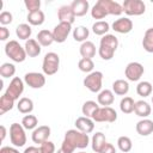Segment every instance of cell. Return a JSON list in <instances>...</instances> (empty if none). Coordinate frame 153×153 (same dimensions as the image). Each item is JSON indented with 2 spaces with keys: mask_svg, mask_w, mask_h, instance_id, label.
Listing matches in <instances>:
<instances>
[{
  "mask_svg": "<svg viewBox=\"0 0 153 153\" xmlns=\"http://www.w3.org/2000/svg\"><path fill=\"white\" fill-rule=\"evenodd\" d=\"M16 74V66L10 62H5L0 67V75L2 78H12ZM14 78V76H13Z\"/></svg>",
  "mask_w": 153,
  "mask_h": 153,
  "instance_id": "f35d334b",
  "label": "cell"
},
{
  "mask_svg": "<svg viewBox=\"0 0 153 153\" xmlns=\"http://www.w3.org/2000/svg\"><path fill=\"white\" fill-rule=\"evenodd\" d=\"M120 109L123 114H131L135 109V102L131 97H123L120 102Z\"/></svg>",
  "mask_w": 153,
  "mask_h": 153,
  "instance_id": "836d02e7",
  "label": "cell"
},
{
  "mask_svg": "<svg viewBox=\"0 0 153 153\" xmlns=\"http://www.w3.org/2000/svg\"><path fill=\"white\" fill-rule=\"evenodd\" d=\"M99 153H116V148H115V146H114L112 143L106 142V143L103 146V148L100 149Z\"/></svg>",
  "mask_w": 153,
  "mask_h": 153,
  "instance_id": "f6af8a7d",
  "label": "cell"
},
{
  "mask_svg": "<svg viewBox=\"0 0 153 153\" xmlns=\"http://www.w3.org/2000/svg\"><path fill=\"white\" fill-rule=\"evenodd\" d=\"M12 20H13V16H12L11 12H8V11H2V12L0 13V24H1L2 26H6V25L11 24Z\"/></svg>",
  "mask_w": 153,
  "mask_h": 153,
  "instance_id": "ee69618b",
  "label": "cell"
},
{
  "mask_svg": "<svg viewBox=\"0 0 153 153\" xmlns=\"http://www.w3.org/2000/svg\"><path fill=\"white\" fill-rule=\"evenodd\" d=\"M5 54L14 62H23V61H25V59L27 56L24 47H22L19 44V42H17L16 39H11L6 43Z\"/></svg>",
  "mask_w": 153,
  "mask_h": 153,
  "instance_id": "3957f363",
  "label": "cell"
},
{
  "mask_svg": "<svg viewBox=\"0 0 153 153\" xmlns=\"http://www.w3.org/2000/svg\"><path fill=\"white\" fill-rule=\"evenodd\" d=\"M75 128L85 134H90L94 129V121L86 116H80L75 120Z\"/></svg>",
  "mask_w": 153,
  "mask_h": 153,
  "instance_id": "2e32d148",
  "label": "cell"
},
{
  "mask_svg": "<svg viewBox=\"0 0 153 153\" xmlns=\"http://www.w3.org/2000/svg\"><path fill=\"white\" fill-rule=\"evenodd\" d=\"M136 133L141 136H148L153 133V121L149 118H142L135 126Z\"/></svg>",
  "mask_w": 153,
  "mask_h": 153,
  "instance_id": "ac0fdd59",
  "label": "cell"
},
{
  "mask_svg": "<svg viewBox=\"0 0 153 153\" xmlns=\"http://www.w3.org/2000/svg\"><path fill=\"white\" fill-rule=\"evenodd\" d=\"M23 153H38V147H35V146H29L24 149Z\"/></svg>",
  "mask_w": 153,
  "mask_h": 153,
  "instance_id": "c3c4849f",
  "label": "cell"
},
{
  "mask_svg": "<svg viewBox=\"0 0 153 153\" xmlns=\"http://www.w3.org/2000/svg\"><path fill=\"white\" fill-rule=\"evenodd\" d=\"M112 92L117 96H126L129 92V84L124 79H117L112 82Z\"/></svg>",
  "mask_w": 153,
  "mask_h": 153,
  "instance_id": "484cf974",
  "label": "cell"
},
{
  "mask_svg": "<svg viewBox=\"0 0 153 153\" xmlns=\"http://www.w3.org/2000/svg\"><path fill=\"white\" fill-rule=\"evenodd\" d=\"M22 126L26 129V130H35L38 126V120L35 115H25L22 120Z\"/></svg>",
  "mask_w": 153,
  "mask_h": 153,
  "instance_id": "d590c367",
  "label": "cell"
},
{
  "mask_svg": "<svg viewBox=\"0 0 153 153\" xmlns=\"http://www.w3.org/2000/svg\"><path fill=\"white\" fill-rule=\"evenodd\" d=\"M122 8L127 16H141L146 12V5L142 0H126Z\"/></svg>",
  "mask_w": 153,
  "mask_h": 153,
  "instance_id": "ba28073f",
  "label": "cell"
},
{
  "mask_svg": "<svg viewBox=\"0 0 153 153\" xmlns=\"http://www.w3.org/2000/svg\"><path fill=\"white\" fill-rule=\"evenodd\" d=\"M118 47V39L115 35L108 33L105 36H103L100 38V43H99V48H98V54L99 56L105 60L109 61L114 57L115 51Z\"/></svg>",
  "mask_w": 153,
  "mask_h": 153,
  "instance_id": "7a4b0ae2",
  "label": "cell"
},
{
  "mask_svg": "<svg viewBox=\"0 0 153 153\" xmlns=\"http://www.w3.org/2000/svg\"><path fill=\"white\" fill-rule=\"evenodd\" d=\"M78 67L81 72L84 73H91L93 72V68H94V63L92 61V59H80L79 60V63H78Z\"/></svg>",
  "mask_w": 153,
  "mask_h": 153,
  "instance_id": "60d3db41",
  "label": "cell"
},
{
  "mask_svg": "<svg viewBox=\"0 0 153 153\" xmlns=\"http://www.w3.org/2000/svg\"><path fill=\"white\" fill-rule=\"evenodd\" d=\"M112 30L115 32H118V33H129L131 30H133V20L129 19L128 17H121L118 19H116L114 23H112Z\"/></svg>",
  "mask_w": 153,
  "mask_h": 153,
  "instance_id": "4fadbf2b",
  "label": "cell"
},
{
  "mask_svg": "<svg viewBox=\"0 0 153 153\" xmlns=\"http://www.w3.org/2000/svg\"><path fill=\"white\" fill-rule=\"evenodd\" d=\"M24 5L26 7V10L30 12H35V11H39L41 7V1L39 0H25Z\"/></svg>",
  "mask_w": 153,
  "mask_h": 153,
  "instance_id": "7bdbcfd3",
  "label": "cell"
},
{
  "mask_svg": "<svg viewBox=\"0 0 153 153\" xmlns=\"http://www.w3.org/2000/svg\"><path fill=\"white\" fill-rule=\"evenodd\" d=\"M31 33H32V29H31V25L30 24L23 23V24H19L16 27V35H17V37L19 39L27 41V39H30Z\"/></svg>",
  "mask_w": 153,
  "mask_h": 153,
  "instance_id": "83f0119b",
  "label": "cell"
},
{
  "mask_svg": "<svg viewBox=\"0 0 153 153\" xmlns=\"http://www.w3.org/2000/svg\"><path fill=\"white\" fill-rule=\"evenodd\" d=\"M91 16H92L93 19H103V18H105L108 16V13L104 10V7L100 5V2L97 1L93 5V7L91 8Z\"/></svg>",
  "mask_w": 153,
  "mask_h": 153,
  "instance_id": "ab89813d",
  "label": "cell"
},
{
  "mask_svg": "<svg viewBox=\"0 0 153 153\" xmlns=\"http://www.w3.org/2000/svg\"><path fill=\"white\" fill-rule=\"evenodd\" d=\"M38 153H55V145L48 140V141L39 145Z\"/></svg>",
  "mask_w": 153,
  "mask_h": 153,
  "instance_id": "b9f144b4",
  "label": "cell"
},
{
  "mask_svg": "<svg viewBox=\"0 0 153 153\" xmlns=\"http://www.w3.org/2000/svg\"><path fill=\"white\" fill-rule=\"evenodd\" d=\"M56 153H67V152H65L63 149H61V148H60V149H57V152H56Z\"/></svg>",
  "mask_w": 153,
  "mask_h": 153,
  "instance_id": "f907efd6",
  "label": "cell"
},
{
  "mask_svg": "<svg viewBox=\"0 0 153 153\" xmlns=\"http://www.w3.org/2000/svg\"><path fill=\"white\" fill-rule=\"evenodd\" d=\"M24 82L31 88H42L45 85V76L38 72H29L24 75Z\"/></svg>",
  "mask_w": 153,
  "mask_h": 153,
  "instance_id": "8fae6325",
  "label": "cell"
},
{
  "mask_svg": "<svg viewBox=\"0 0 153 153\" xmlns=\"http://www.w3.org/2000/svg\"><path fill=\"white\" fill-rule=\"evenodd\" d=\"M100 2V5L104 7V10L106 11L108 14H112V16H121L123 13V8L122 5L117 1L114 0H98Z\"/></svg>",
  "mask_w": 153,
  "mask_h": 153,
  "instance_id": "e0dca14e",
  "label": "cell"
},
{
  "mask_svg": "<svg viewBox=\"0 0 153 153\" xmlns=\"http://www.w3.org/2000/svg\"><path fill=\"white\" fill-rule=\"evenodd\" d=\"M105 143H106V139L102 131H97L96 134H93V136L91 139V147H92L93 152L99 153Z\"/></svg>",
  "mask_w": 153,
  "mask_h": 153,
  "instance_id": "cb8c5ba5",
  "label": "cell"
},
{
  "mask_svg": "<svg viewBox=\"0 0 153 153\" xmlns=\"http://www.w3.org/2000/svg\"><path fill=\"white\" fill-rule=\"evenodd\" d=\"M78 153H86V152H78Z\"/></svg>",
  "mask_w": 153,
  "mask_h": 153,
  "instance_id": "816d5d0a",
  "label": "cell"
},
{
  "mask_svg": "<svg viewBox=\"0 0 153 153\" xmlns=\"http://www.w3.org/2000/svg\"><path fill=\"white\" fill-rule=\"evenodd\" d=\"M145 73V68L140 62H129L124 69V75L129 81H139Z\"/></svg>",
  "mask_w": 153,
  "mask_h": 153,
  "instance_id": "9c48e42d",
  "label": "cell"
},
{
  "mask_svg": "<svg viewBox=\"0 0 153 153\" xmlns=\"http://www.w3.org/2000/svg\"><path fill=\"white\" fill-rule=\"evenodd\" d=\"M98 108H99V105H98L97 102H94V100H86V102L82 104V106H81V112H82L84 116L92 118L93 114L96 112V110H97Z\"/></svg>",
  "mask_w": 153,
  "mask_h": 153,
  "instance_id": "d6a6232c",
  "label": "cell"
},
{
  "mask_svg": "<svg viewBox=\"0 0 153 153\" xmlns=\"http://www.w3.org/2000/svg\"><path fill=\"white\" fill-rule=\"evenodd\" d=\"M72 31V25L68 23H59L54 30H53V36H54V42L56 43H63L68 35Z\"/></svg>",
  "mask_w": 153,
  "mask_h": 153,
  "instance_id": "7c38bea8",
  "label": "cell"
},
{
  "mask_svg": "<svg viewBox=\"0 0 153 153\" xmlns=\"http://www.w3.org/2000/svg\"><path fill=\"white\" fill-rule=\"evenodd\" d=\"M14 102L16 100L13 98H11V97H8L7 94L4 93L0 98V115H4L5 112L12 110L13 106H14Z\"/></svg>",
  "mask_w": 153,
  "mask_h": 153,
  "instance_id": "1f68e13d",
  "label": "cell"
},
{
  "mask_svg": "<svg viewBox=\"0 0 153 153\" xmlns=\"http://www.w3.org/2000/svg\"><path fill=\"white\" fill-rule=\"evenodd\" d=\"M23 92H24V81L19 76H14V78H12L5 94L13 98L14 100H19L20 99L19 97L22 96Z\"/></svg>",
  "mask_w": 153,
  "mask_h": 153,
  "instance_id": "30bf717a",
  "label": "cell"
},
{
  "mask_svg": "<svg viewBox=\"0 0 153 153\" xmlns=\"http://www.w3.org/2000/svg\"><path fill=\"white\" fill-rule=\"evenodd\" d=\"M27 22L30 25H33V26H38V25H42L45 20V16H44V12L43 11H35V12H30L27 13V17H26Z\"/></svg>",
  "mask_w": 153,
  "mask_h": 153,
  "instance_id": "f1b7e54d",
  "label": "cell"
},
{
  "mask_svg": "<svg viewBox=\"0 0 153 153\" xmlns=\"http://www.w3.org/2000/svg\"><path fill=\"white\" fill-rule=\"evenodd\" d=\"M117 147L120 148L121 152L128 153V152H130L131 148H133V142H131L130 137L123 135V136H120V137L117 139Z\"/></svg>",
  "mask_w": 153,
  "mask_h": 153,
  "instance_id": "74e56055",
  "label": "cell"
},
{
  "mask_svg": "<svg viewBox=\"0 0 153 153\" xmlns=\"http://www.w3.org/2000/svg\"><path fill=\"white\" fill-rule=\"evenodd\" d=\"M50 127L48 126H39L37 127L35 130H32V134H31V139L35 143H43L45 141H48L49 136H50Z\"/></svg>",
  "mask_w": 153,
  "mask_h": 153,
  "instance_id": "5bb4252c",
  "label": "cell"
},
{
  "mask_svg": "<svg viewBox=\"0 0 153 153\" xmlns=\"http://www.w3.org/2000/svg\"><path fill=\"white\" fill-rule=\"evenodd\" d=\"M0 153H19V151L16 147H10V146H4L0 148Z\"/></svg>",
  "mask_w": 153,
  "mask_h": 153,
  "instance_id": "7dc6e473",
  "label": "cell"
},
{
  "mask_svg": "<svg viewBox=\"0 0 153 153\" xmlns=\"http://www.w3.org/2000/svg\"><path fill=\"white\" fill-rule=\"evenodd\" d=\"M90 137L88 134H85L78 129H69L65 134V139L61 145V149L67 153H73L76 148L84 149L88 146Z\"/></svg>",
  "mask_w": 153,
  "mask_h": 153,
  "instance_id": "6da1fadb",
  "label": "cell"
},
{
  "mask_svg": "<svg viewBox=\"0 0 153 153\" xmlns=\"http://www.w3.org/2000/svg\"><path fill=\"white\" fill-rule=\"evenodd\" d=\"M10 37V30L6 26H0V39L6 41Z\"/></svg>",
  "mask_w": 153,
  "mask_h": 153,
  "instance_id": "bcb514c9",
  "label": "cell"
},
{
  "mask_svg": "<svg viewBox=\"0 0 153 153\" xmlns=\"http://www.w3.org/2000/svg\"><path fill=\"white\" fill-rule=\"evenodd\" d=\"M94 122H108L112 123L117 120V112L111 106H99L92 116Z\"/></svg>",
  "mask_w": 153,
  "mask_h": 153,
  "instance_id": "52a82bcc",
  "label": "cell"
},
{
  "mask_svg": "<svg viewBox=\"0 0 153 153\" xmlns=\"http://www.w3.org/2000/svg\"><path fill=\"white\" fill-rule=\"evenodd\" d=\"M57 18H59L60 23H68L72 25L76 17H75L71 5H63L57 10Z\"/></svg>",
  "mask_w": 153,
  "mask_h": 153,
  "instance_id": "9a60e30c",
  "label": "cell"
},
{
  "mask_svg": "<svg viewBox=\"0 0 153 153\" xmlns=\"http://www.w3.org/2000/svg\"><path fill=\"white\" fill-rule=\"evenodd\" d=\"M152 90H153V87H152V84L149 81H140L136 86V93L143 98L151 96Z\"/></svg>",
  "mask_w": 153,
  "mask_h": 153,
  "instance_id": "8d00e7d4",
  "label": "cell"
},
{
  "mask_svg": "<svg viewBox=\"0 0 153 153\" xmlns=\"http://www.w3.org/2000/svg\"><path fill=\"white\" fill-rule=\"evenodd\" d=\"M10 139L14 147H23L26 143L25 128L19 123H12L10 127Z\"/></svg>",
  "mask_w": 153,
  "mask_h": 153,
  "instance_id": "8992f818",
  "label": "cell"
},
{
  "mask_svg": "<svg viewBox=\"0 0 153 153\" xmlns=\"http://www.w3.org/2000/svg\"><path fill=\"white\" fill-rule=\"evenodd\" d=\"M60 68V56L54 53H47L43 57V62H42V71L45 75H54L55 73H57Z\"/></svg>",
  "mask_w": 153,
  "mask_h": 153,
  "instance_id": "277c9868",
  "label": "cell"
},
{
  "mask_svg": "<svg viewBox=\"0 0 153 153\" xmlns=\"http://www.w3.org/2000/svg\"><path fill=\"white\" fill-rule=\"evenodd\" d=\"M79 53H80L82 59H92V57H94V55L97 53L94 43L91 42V41L82 42L80 48H79Z\"/></svg>",
  "mask_w": 153,
  "mask_h": 153,
  "instance_id": "44dd1931",
  "label": "cell"
},
{
  "mask_svg": "<svg viewBox=\"0 0 153 153\" xmlns=\"http://www.w3.org/2000/svg\"><path fill=\"white\" fill-rule=\"evenodd\" d=\"M24 49L29 57H36L41 54V44L37 42V39H33V38L25 41Z\"/></svg>",
  "mask_w": 153,
  "mask_h": 153,
  "instance_id": "7402d4cb",
  "label": "cell"
},
{
  "mask_svg": "<svg viewBox=\"0 0 153 153\" xmlns=\"http://www.w3.org/2000/svg\"><path fill=\"white\" fill-rule=\"evenodd\" d=\"M17 109L20 114H24V115H29L32 112L33 110V102L32 99L27 98V97H23L18 100L17 103Z\"/></svg>",
  "mask_w": 153,
  "mask_h": 153,
  "instance_id": "4316f807",
  "label": "cell"
},
{
  "mask_svg": "<svg viewBox=\"0 0 153 153\" xmlns=\"http://www.w3.org/2000/svg\"><path fill=\"white\" fill-rule=\"evenodd\" d=\"M71 7H72L75 17H82L88 12L90 4L87 0H74L71 4Z\"/></svg>",
  "mask_w": 153,
  "mask_h": 153,
  "instance_id": "ffe728a7",
  "label": "cell"
},
{
  "mask_svg": "<svg viewBox=\"0 0 153 153\" xmlns=\"http://www.w3.org/2000/svg\"><path fill=\"white\" fill-rule=\"evenodd\" d=\"M88 35H90V31H88V29L86 26H76L73 30V38L76 42H81L82 43V42L87 41Z\"/></svg>",
  "mask_w": 153,
  "mask_h": 153,
  "instance_id": "e575fe53",
  "label": "cell"
},
{
  "mask_svg": "<svg viewBox=\"0 0 153 153\" xmlns=\"http://www.w3.org/2000/svg\"><path fill=\"white\" fill-rule=\"evenodd\" d=\"M109 30H110V25L105 20H97L92 25V31L97 36H105V35H108Z\"/></svg>",
  "mask_w": 153,
  "mask_h": 153,
  "instance_id": "f546056e",
  "label": "cell"
},
{
  "mask_svg": "<svg viewBox=\"0 0 153 153\" xmlns=\"http://www.w3.org/2000/svg\"><path fill=\"white\" fill-rule=\"evenodd\" d=\"M115 100V93L112 90H102L97 96V103L102 106H110Z\"/></svg>",
  "mask_w": 153,
  "mask_h": 153,
  "instance_id": "d6986e66",
  "label": "cell"
},
{
  "mask_svg": "<svg viewBox=\"0 0 153 153\" xmlns=\"http://www.w3.org/2000/svg\"><path fill=\"white\" fill-rule=\"evenodd\" d=\"M102 85H103V73L99 71L91 72L84 79V86L93 93L97 92L99 93L102 91Z\"/></svg>",
  "mask_w": 153,
  "mask_h": 153,
  "instance_id": "5b68a950",
  "label": "cell"
},
{
  "mask_svg": "<svg viewBox=\"0 0 153 153\" xmlns=\"http://www.w3.org/2000/svg\"><path fill=\"white\" fill-rule=\"evenodd\" d=\"M142 47L147 53H153V27L145 31L142 38Z\"/></svg>",
  "mask_w": 153,
  "mask_h": 153,
  "instance_id": "4dcf8cb0",
  "label": "cell"
},
{
  "mask_svg": "<svg viewBox=\"0 0 153 153\" xmlns=\"http://www.w3.org/2000/svg\"><path fill=\"white\" fill-rule=\"evenodd\" d=\"M37 42L41 44V47H49L51 45V43L54 42V36H53V31H49V30H41L38 33H37V37H36Z\"/></svg>",
  "mask_w": 153,
  "mask_h": 153,
  "instance_id": "d4e9b609",
  "label": "cell"
},
{
  "mask_svg": "<svg viewBox=\"0 0 153 153\" xmlns=\"http://www.w3.org/2000/svg\"><path fill=\"white\" fill-rule=\"evenodd\" d=\"M0 130H1V141H4L5 140V137H6V128H5V126H1L0 127Z\"/></svg>",
  "mask_w": 153,
  "mask_h": 153,
  "instance_id": "681fc988",
  "label": "cell"
},
{
  "mask_svg": "<svg viewBox=\"0 0 153 153\" xmlns=\"http://www.w3.org/2000/svg\"><path fill=\"white\" fill-rule=\"evenodd\" d=\"M152 104H153V96H152Z\"/></svg>",
  "mask_w": 153,
  "mask_h": 153,
  "instance_id": "f5cc1de1",
  "label": "cell"
},
{
  "mask_svg": "<svg viewBox=\"0 0 153 153\" xmlns=\"http://www.w3.org/2000/svg\"><path fill=\"white\" fill-rule=\"evenodd\" d=\"M134 112L136 114V116L142 117V118H147L151 112H152V108L151 105L146 102V100H137L135 102V109Z\"/></svg>",
  "mask_w": 153,
  "mask_h": 153,
  "instance_id": "603a6c76",
  "label": "cell"
}]
</instances>
